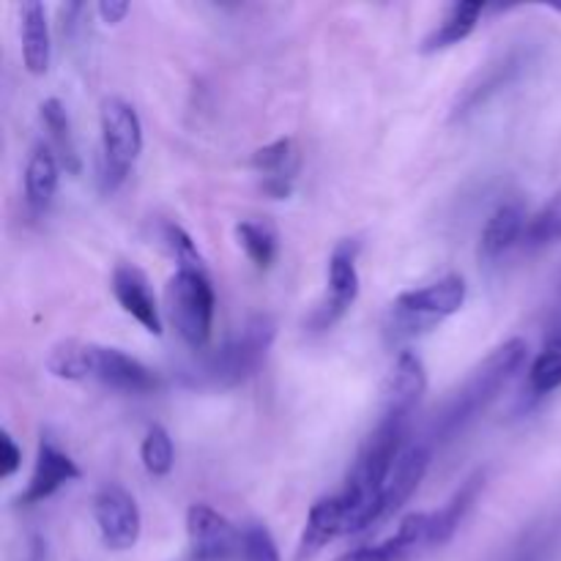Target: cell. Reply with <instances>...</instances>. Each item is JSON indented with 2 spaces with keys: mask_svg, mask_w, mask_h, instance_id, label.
Returning a JSON list of instances; mask_svg holds the SVG:
<instances>
[{
  "mask_svg": "<svg viewBox=\"0 0 561 561\" xmlns=\"http://www.w3.org/2000/svg\"><path fill=\"white\" fill-rule=\"evenodd\" d=\"M526 356H529V345L520 337H513L499 345V348H493L466 376V381L444 400V405L436 411L431 422V433H427L431 442L425 444H449L466 427L474 425L496 403L499 394L515 378V373H520V367L526 365Z\"/></svg>",
  "mask_w": 561,
  "mask_h": 561,
  "instance_id": "6da1fadb",
  "label": "cell"
},
{
  "mask_svg": "<svg viewBox=\"0 0 561 561\" xmlns=\"http://www.w3.org/2000/svg\"><path fill=\"white\" fill-rule=\"evenodd\" d=\"M47 370L64 381H96L126 394H148L159 389V376L135 356L107 345L66 340L49 351Z\"/></svg>",
  "mask_w": 561,
  "mask_h": 561,
  "instance_id": "7a4b0ae2",
  "label": "cell"
},
{
  "mask_svg": "<svg viewBox=\"0 0 561 561\" xmlns=\"http://www.w3.org/2000/svg\"><path fill=\"white\" fill-rule=\"evenodd\" d=\"M277 337V323L268 316H255L236 337L208 351L184 370V383L195 389H233L257 373Z\"/></svg>",
  "mask_w": 561,
  "mask_h": 561,
  "instance_id": "3957f363",
  "label": "cell"
},
{
  "mask_svg": "<svg viewBox=\"0 0 561 561\" xmlns=\"http://www.w3.org/2000/svg\"><path fill=\"white\" fill-rule=\"evenodd\" d=\"M466 305V279L460 274H447V277L436 279V283L425 285V288H414L400 294L392 301L387 312V332L389 343H409V340L420 337V334L431 332L449 316L460 312Z\"/></svg>",
  "mask_w": 561,
  "mask_h": 561,
  "instance_id": "277c9868",
  "label": "cell"
},
{
  "mask_svg": "<svg viewBox=\"0 0 561 561\" xmlns=\"http://www.w3.org/2000/svg\"><path fill=\"white\" fill-rule=\"evenodd\" d=\"M99 186L113 195L129 179L142 151V124L137 110L118 96H110L99 110Z\"/></svg>",
  "mask_w": 561,
  "mask_h": 561,
  "instance_id": "5b68a950",
  "label": "cell"
},
{
  "mask_svg": "<svg viewBox=\"0 0 561 561\" xmlns=\"http://www.w3.org/2000/svg\"><path fill=\"white\" fill-rule=\"evenodd\" d=\"M214 285L208 272H175L168 283V310L175 332L192 351H203L214 329Z\"/></svg>",
  "mask_w": 561,
  "mask_h": 561,
  "instance_id": "8992f818",
  "label": "cell"
},
{
  "mask_svg": "<svg viewBox=\"0 0 561 561\" xmlns=\"http://www.w3.org/2000/svg\"><path fill=\"white\" fill-rule=\"evenodd\" d=\"M93 520L104 548L115 553L131 551L140 540L142 518L135 496L121 485L99 488L93 496Z\"/></svg>",
  "mask_w": 561,
  "mask_h": 561,
  "instance_id": "52a82bcc",
  "label": "cell"
},
{
  "mask_svg": "<svg viewBox=\"0 0 561 561\" xmlns=\"http://www.w3.org/2000/svg\"><path fill=\"white\" fill-rule=\"evenodd\" d=\"M356 241H340L329 257V294L323 305L312 312V332H327L332 329L345 312L359 299V268H356Z\"/></svg>",
  "mask_w": 561,
  "mask_h": 561,
  "instance_id": "ba28073f",
  "label": "cell"
},
{
  "mask_svg": "<svg viewBox=\"0 0 561 561\" xmlns=\"http://www.w3.org/2000/svg\"><path fill=\"white\" fill-rule=\"evenodd\" d=\"M186 537L195 561H228L241 551V531L208 504L186 510Z\"/></svg>",
  "mask_w": 561,
  "mask_h": 561,
  "instance_id": "9c48e42d",
  "label": "cell"
},
{
  "mask_svg": "<svg viewBox=\"0 0 561 561\" xmlns=\"http://www.w3.org/2000/svg\"><path fill=\"white\" fill-rule=\"evenodd\" d=\"M526 55L524 49L513 47L507 53L496 55L493 60H488L463 88H460L458 99L453 104V121L469 118L471 113H477L480 107H485L496 93H502L504 88L513 85L518 80V75L524 71Z\"/></svg>",
  "mask_w": 561,
  "mask_h": 561,
  "instance_id": "30bf717a",
  "label": "cell"
},
{
  "mask_svg": "<svg viewBox=\"0 0 561 561\" xmlns=\"http://www.w3.org/2000/svg\"><path fill=\"white\" fill-rule=\"evenodd\" d=\"M75 480H80V466L71 460L69 453L58 447V442L49 433H44L42 442H38L33 474L27 480L25 491L16 496V504L20 507H36V504L47 502L49 496H55L60 488Z\"/></svg>",
  "mask_w": 561,
  "mask_h": 561,
  "instance_id": "8fae6325",
  "label": "cell"
},
{
  "mask_svg": "<svg viewBox=\"0 0 561 561\" xmlns=\"http://www.w3.org/2000/svg\"><path fill=\"white\" fill-rule=\"evenodd\" d=\"M425 392L427 370L422 365V359L414 351H400V356L394 359L392 376L387 381V392H383L381 416L411 422V414L416 411L420 400L425 398Z\"/></svg>",
  "mask_w": 561,
  "mask_h": 561,
  "instance_id": "7c38bea8",
  "label": "cell"
},
{
  "mask_svg": "<svg viewBox=\"0 0 561 561\" xmlns=\"http://www.w3.org/2000/svg\"><path fill=\"white\" fill-rule=\"evenodd\" d=\"M110 288H113L115 301H118L126 316L135 318L148 334H157V337L162 334V316H159L157 296H153L151 283H148L140 268L129 266V263L115 266Z\"/></svg>",
  "mask_w": 561,
  "mask_h": 561,
  "instance_id": "4fadbf2b",
  "label": "cell"
},
{
  "mask_svg": "<svg viewBox=\"0 0 561 561\" xmlns=\"http://www.w3.org/2000/svg\"><path fill=\"white\" fill-rule=\"evenodd\" d=\"M250 168L263 179V192L268 197L285 201L294 192L296 173H299V148L290 137H279L252 153Z\"/></svg>",
  "mask_w": 561,
  "mask_h": 561,
  "instance_id": "5bb4252c",
  "label": "cell"
},
{
  "mask_svg": "<svg viewBox=\"0 0 561 561\" xmlns=\"http://www.w3.org/2000/svg\"><path fill=\"white\" fill-rule=\"evenodd\" d=\"M345 535V504L343 496H327L318 499L307 515L305 531L296 546V561H312L329 542Z\"/></svg>",
  "mask_w": 561,
  "mask_h": 561,
  "instance_id": "9a60e30c",
  "label": "cell"
},
{
  "mask_svg": "<svg viewBox=\"0 0 561 561\" xmlns=\"http://www.w3.org/2000/svg\"><path fill=\"white\" fill-rule=\"evenodd\" d=\"M427 469H431V444H409L398 463H394L387 488H383V520L392 518L414 496L420 482L425 480Z\"/></svg>",
  "mask_w": 561,
  "mask_h": 561,
  "instance_id": "2e32d148",
  "label": "cell"
},
{
  "mask_svg": "<svg viewBox=\"0 0 561 561\" xmlns=\"http://www.w3.org/2000/svg\"><path fill=\"white\" fill-rule=\"evenodd\" d=\"M20 33H22V64L33 77L49 71L53 60V36H49L47 9L44 3L27 0L20 5Z\"/></svg>",
  "mask_w": 561,
  "mask_h": 561,
  "instance_id": "e0dca14e",
  "label": "cell"
},
{
  "mask_svg": "<svg viewBox=\"0 0 561 561\" xmlns=\"http://www.w3.org/2000/svg\"><path fill=\"white\" fill-rule=\"evenodd\" d=\"M60 170L64 168H60L58 157L49 148V142H38L25 168V206L33 217H42L53 206V197L58 192Z\"/></svg>",
  "mask_w": 561,
  "mask_h": 561,
  "instance_id": "ac0fdd59",
  "label": "cell"
},
{
  "mask_svg": "<svg viewBox=\"0 0 561 561\" xmlns=\"http://www.w3.org/2000/svg\"><path fill=\"white\" fill-rule=\"evenodd\" d=\"M526 225H529V219H526L524 206H520L518 201L502 203V206L488 217L485 228H482L480 255L485 257V261H496V257H502L515 241L524 239Z\"/></svg>",
  "mask_w": 561,
  "mask_h": 561,
  "instance_id": "d6986e66",
  "label": "cell"
},
{
  "mask_svg": "<svg viewBox=\"0 0 561 561\" xmlns=\"http://www.w3.org/2000/svg\"><path fill=\"white\" fill-rule=\"evenodd\" d=\"M482 14H485V5L474 3V0H458V3H453L447 9V14L442 16V22L425 36L422 53L433 55L466 42L474 33V27L480 25Z\"/></svg>",
  "mask_w": 561,
  "mask_h": 561,
  "instance_id": "ffe728a7",
  "label": "cell"
},
{
  "mask_svg": "<svg viewBox=\"0 0 561 561\" xmlns=\"http://www.w3.org/2000/svg\"><path fill=\"white\" fill-rule=\"evenodd\" d=\"M42 121L44 129L49 135V148L58 157L60 168L69 175H80L82 170V157L80 148H77L75 129H71V118L66 113V104L60 99H44L42 104Z\"/></svg>",
  "mask_w": 561,
  "mask_h": 561,
  "instance_id": "44dd1931",
  "label": "cell"
},
{
  "mask_svg": "<svg viewBox=\"0 0 561 561\" xmlns=\"http://www.w3.org/2000/svg\"><path fill=\"white\" fill-rule=\"evenodd\" d=\"M561 387V329H551L546 345L531 362L529 378H526V394L529 400H542Z\"/></svg>",
  "mask_w": 561,
  "mask_h": 561,
  "instance_id": "7402d4cb",
  "label": "cell"
},
{
  "mask_svg": "<svg viewBox=\"0 0 561 561\" xmlns=\"http://www.w3.org/2000/svg\"><path fill=\"white\" fill-rule=\"evenodd\" d=\"M485 471H474L458 491L453 493L447 504L442 510H436V524H438V535H442V542L447 546L449 540L455 537V531L460 529V524L466 520V515L471 513V507L480 499L482 488H485Z\"/></svg>",
  "mask_w": 561,
  "mask_h": 561,
  "instance_id": "603a6c76",
  "label": "cell"
},
{
  "mask_svg": "<svg viewBox=\"0 0 561 561\" xmlns=\"http://www.w3.org/2000/svg\"><path fill=\"white\" fill-rule=\"evenodd\" d=\"M236 239H239V247L250 257L252 266L261 268V272L274 266L279 252V236L272 225L257 222V219H241L236 225Z\"/></svg>",
  "mask_w": 561,
  "mask_h": 561,
  "instance_id": "cb8c5ba5",
  "label": "cell"
},
{
  "mask_svg": "<svg viewBox=\"0 0 561 561\" xmlns=\"http://www.w3.org/2000/svg\"><path fill=\"white\" fill-rule=\"evenodd\" d=\"M561 241V186L553 192L551 201L529 219L524 233L526 250H546Z\"/></svg>",
  "mask_w": 561,
  "mask_h": 561,
  "instance_id": "d4e9b609",
  "label": "cell"
},
{
  "mask_svg": "<svg viewBox=\"0 0 561 561\" xmlns=\"http://www.w3.org/2000/svg\"><path fill=\"white\" fill-rule=\"evenodd\" d=\"M140 460L151 477H168L175 466V447L162 425H151L140 444Z\"/></svg>",
  "mask_w": 561,
  "mask_h": 561,
  "instance_id": "484cf974",
  "label": "cell"
},
{
  "mask_svg": "<svg viewBox=\"0 0 561 561\" xmlns=\"http://www.w3.org/2000/svg\"><path fill=\"white\" fill-rule=\"evenodd\" d=\"M162 241L168 247V252L173 255V261L179 263L181 272H206V263H203L201 250L197 244L192 241V236L186 233L181 225L168 222L162 228Z\"/></svg>",
  "mask_w": 561,
  "mask_h": 561,
  "instance_id": "4316f807",
  "label": "cell"
},
{
  "mask_svg": "<svg viewBox=\"0 0 561 561\" xmlns=\"http://www.w3.org/2000/svg\"><path fill=\"white\" fill-rule=\"evenodd\" d=\"M241 561H279L277 542L263 524H247L241 529Z\"/></svg>",
  "mask_w": 561,
  "mask_h": 561,
  "instance_id": "83f0119b",
  "label": "cell"
},
{
  "mask_svg": "<svg viewBox=\"0 0 561 561\" xmlns=\"http://www.w3.org/2000/svg\"><path fill=\"white\" fill-rule=\"evenodd\" d=\"M553 546H557V529L548 524H540L526 531L518 551H515V561H551Z\"/></svg>",
  "mask_w": 561,
  "mask_h": 561,
  "instance_id": "f1b7e54d",
  "label": "cell"
},
{
  "mask_svg": "<svg viewBox=\"0 0 561 561\" xmlns=\"http://www.w3.org/2000/svg\"><path fill=\"white\" fill-rule=\"evenodd\" d=\"M22 469V449L9 431L0 433V480H11Z\"/></svg>",
  "mask_w": 561,
  "mask_h": 561,
  "instance_id": "f546056e",
  "label": "cell"
},
{
  "mask_svg": "<svg viewBox=\"0 0 561 561\" xmlns=\"http://www.w3.org/2000/svg\"><path fill=\"white\" fill-rule=\"evenodd\" d=\"M99 16H102L104 25H118V22L126 20V14L131 11V5L126 3V0H102V3L96 5Z\"/></svg>",
  "mask_w": 561,
  "mask_h": 561,
  "instance_id": "4dcf8cb0",
  "label": "cell"
}]
</instances>
